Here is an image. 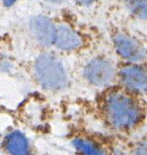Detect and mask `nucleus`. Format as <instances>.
<instances>
[{"mask_svg": "<svg viewBox=\"0 0 147 155\" xmlns=\"http://www.w3.org/2000/svg\"><path fill=\"white\" fill-rule=\"evenodd\" d=\"M101 106L106 121L117 130H129L137 125L143 117L140 102L134 92L125 87H110L101 97Z\"/></svg>", "mask_w": 147, "mask_h": 155, "instance_id": "obj_1", "label": "nucleus"}, {"mask_svg": "<svg viewBox=\"0 0 147 155\" xmlns=\"http://www.w3.org/2000/svg\"><path fill=\"white\" fill-rule=\"evenodd\" d=\"M35 71L39 83L48 89H61L67 83L63 64L51 54H42L36 61Z\"/></svg>", "mask_w": 147, "mask_h": 155, "instance_id": "obj_2", "label": "nucleus"}, {"mask_svg": "<svg viewBox=\"0 0 147 155\" xmlns=\"http://www.w3.org/2000/svg\"><path fill=\"white\" fill-rule=\"evenodd\" d=\"M87 82L97 87H110L117 75L113 63L103 57H95L88 61L83 70Z\"/></svg>", "mask_w": 147, "mask_h": 155, "instance_id": "obj_3", "label": "nucleus"}, {"mask_svg": "<svg viewBox=\"0 0 147 155\" xmlns=\"http://www.w3.org/2000/svg\"><path fill=\"white\" fill-rule=\"evenodd\" d=\"M117 75L125 88L134 93L147 92V67L130 63L123 66Z\"/></svg>", "mask_w": 147, "mask_h": 155, "instance_id": "obj_4", "label": "nucleus"}, {"mask_svg": "<svg viewBox=\"0 0 147 155\" xmlns=\"http://www.w3.org/2000/svg\"><path fill=\"white\" fill-rule=\"evenodd\" d=\"M113 44L117 55L130 63H138L145 58V51L141 44L126 35H117Z\"/></svg>", "mask_w": 147, "mask_h": 155, "instance_id": "obj_5", "label": "nucleus"}, {"mask_svg": "<svg viewBox=\"0 0 147 155\" xmlns=\"http://www.w3.org/2000/svg\"><path fill=\"white\" fill-rule=\"evenodd\" d=\"M31 32L33 36L42 45H50L55 41L56 28L47 17H34L31 22Z\"/></svg>", "mask_w": 147, "mask_h": 155, "instance_id": "obj_6", "label": "nucleus"}, {"mask_svg": "<svg viewBox=\"0 0 147 155\" xmlns=\"http://www.w3.org/2000/svg\"><path fill=\"white\" fill-rule=\"evenodd\" d=\"M54 43L64 51H77L83 43L80 35L70 27L60 25L56 29Z\"/></svg>", "mask_w": 147, "mask_h": 155, "instance_id": "obj_7", "label": "nucleus"}, {"mask_svg": "<svg viewBox=\"0 0 147 155\" xmlns=\"http://www.w3.org/2000/svg\"><path fill=\"white\" fill-rule=\"evenodd\" d=\"M5 148L11 155H31L26 138L22 133L17 131L6 137Z\"/></svg>", "mask_w": 147, "mask_h": 155, "instance_id": "obj_8", "label": "nucleus"}, {"mask_svg": "<svg viewBox=\"0 0 147 155\" xmlns=\"http://www.w3.org/2000/svg\"><path fill=\"white\" fill-rule=\"evenodd\" d=\"M73 144L81 155H109L97 143L87 139L76 138L74 140Z\"/></svg>", "mask_w": 147, "mask_h": 155, "instance_id": "obj_9", "label": "nucleus"}, {"mask_svg": "<svg viewBox=\"0 0 147 155\" xmlns=\"http://www.w3.org/2000/svg\"><path fill=\"white\" fill-rule=\"evenodd\" d=\"M129 11L136 17L147 20V0H126Z\"/></svg>", "mask_w": 147, "mask_h": 155, "instance_id": "obj_10", "label": "nucleus"}, {"mask_svg": "<svg viewBox=\"0 0 147 155\" xmlns=\"http://www.w3.org/2000/svg\"><path fill=\"white\" fill-rule=\"evenodd\" d=\"M136 155H147V143H144L137 147Z\"/></svg>", "mask_w": 147, "mask_h": 155, "instance_id": "obj_11", "label": "nucleus"}, {"mask_svg": "<svg viewBox=\"0 0 147 155\" xmlns=\"http://www.w3.org/2000/svg\"><path fill=\"white\" fill-rule=\"evenodd\" d=\"M76 3L80 4V5H91L92 4L95 0H74Z\"/></svg>", "mask_w": 147, "mask_h": 155, "instance_id": "obj_12", "label": "nucleus"}, {"mask_svg": "<svg viewBox=\"0 0 147 155\" xmlns=\"http://www.w3.org/2000/svg\"><path fill=\"white\" fill-rule=\"evenodd\" d=\"M14 2H15V0H4L5 5H7V6L12 5Z\"/></svg>", "mask_w": 147, "mask_h": 155, "instance_id": "obj_13", "label": "nucleus"}, {"mask_svg": "<svg viewBox=\"0 0 147 155\" xmlns=\"http://www.w3.org/2000/svg\"><path fill=\"white\" fill-rule=\"evenodd\" d=\"M48 1H51V2H55V3H59L63 0H48Z\"/></svg>", "mask_w": 147, "mask_h": 155, "instance_id": "obj_14", "label": "nucleus"}]
</instances>
